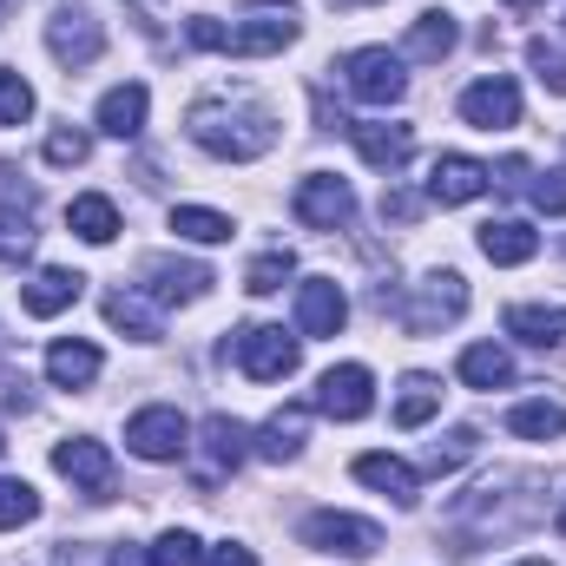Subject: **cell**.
Segmentation results:
<instances>
[{
    "instance_id": "20",
    "label": "cell",
    "mask_w": 566,
    "mask_h": 566,
    "mask_svg": "<svg viewBox=\"0 0 566 566\" xmlns=\"http://www.w3.org/2000/svg\"><path fill=\"white\" fill-rule=\"evenodd\" d=\"M80 290H86L80 271H33L27 290H20V303H27V316H60V310L80 303Z\"/></svg>"
},
{
    "instance_id": "2",
    "label": "cell",
    "mask_w": 566,
    "mask_h": 566,
    "mask_svg": "<svg viewBox=\"0 0 566 566\" xmlns=\"http://www.w3.org/2000/svg\"><path fill=\"white\" fill-rule=\"evenodd\" d=\"M382 310H396V323H402L409 336H434L441 323H454V316L468 310V283L454 277V271H434V277H422L409 296H396V303H382Z\"/></svg>"
},
{
    "instance_id": "49",
    "label": "cell",
    "mask_w": 566,
    "mask_h": 566,
    "mask_svg": "<svg viewBox=\"0 0 566 566\" xmlns=\"http://www.w3.org/2000/svg\"><path fill=\"white\" fill-rule=\"evenodd\" d=\"M521 566H547V560H521Z\"/></svg>"
},
{
    "instance_id": "47",
    "label": "cell",
    "mask_w": 566,
    "mask_h": 566,
    "mask_svg": "<svg viewBox=\"0 0 566 566\" xmlns=\"http://www.w3.org/2000/svg\"><path fill=\"white\" fill-rule=\"evenodd\" d=\"M554 527H560V534H566V507H560V514H554Z\"/></svg>"
},
{
    "instance_id": "5",
    "label": "cell",
    "mask_w": 566,
    "mask_h": 566,
    "mask_svg": "<svg viewBox=\"0 0 566 566\" xmlns=\"http://www.w3.org/2000/svg\"><path fill=\"white\" fill-rule=\"evenodd\" d=\"M303 547L310 554H343V560H369L382 547V527L376 521H356V514H310L303 521Z\"/></svg>"
},
{
    "instance_id": "11",
    "label": "cell",
    "mask_w": 566,
    "mask_h": 566,
    "mask_svg": "<svg viewBox=\"0 0 566 566\" xmlns=\"http://www.w3.org/2000/svg\"><path fill=\"white\" fill-rule=\"evenodd\" d=\"M461 119L481 126V133H514V126H521V86H514L507 73L474 80V86L461 93Z\"/></svg>"
},
{
    "instance_id": "9",
    "label": "cell",
    "mask_w": 566,
    "mask_h": 566,
    "mask_svg": "<svg viewBox=\"0 0 566 566\" xmlns=\"http://www.w3.org/2000/svg\"><path fill=\"white\" fill-rule=\"evenodd\" d=\"M296 7H251L238 27H231V40H224V53H238V60H264V53H283L290 40H296Z\"/></svg>"
},
{
    "instance_id": "14",
    "label": "cell",
    "mask_w": 566,
    "mask_h": 566,
    "mask_svg": "<svg viewBox=\"0 0 566 566\" xmlns=\"http://www.w3.org/2000/svg\"><path fill=\"white\" fill-rule=\"evenodd\" d=\"M343 323H349V296H343V283L336 277L296 283V329H303V336H336Z\"/></svg>"
},
{
    "instance_id": "12",
    "label": "cell",
    "mask_w": 566,
    "mask_h": 566,
    "mask_svg": "<svg viewBox=\"0 0 566 566\" xmlns=\"http://www.w3.org/2000/svg\"><path fill=\"white\" fill-rule=\"evenodd\" d=\"M488 185H494V171H488L481 158H468V151H441V158L428 165V198H434V205H474Z\"/></svg>"
},
{
    "instance_id": "46",
    "label": "cell",
    "mask_w": 566,
    "mask_h": 566,
    "mask_svg": "<svg viewBox=\"0 0 566 566\" xmlns=\"http://www.w3.org/2000/svg\"><path fill=\"white\" fill-rule=\"evenodd\" d=\"M507 13H534V7H547V0H501Z\"/></svg>"
},
{
    "instance_id": "22",
    "label": "cell",
    "mask_w": 566,
    "mask_h": 566,
    "mask_svg": "<svg viewBox=\"0 0 566 566\" xmlns=\"http://www.w3.org/2000/svg\"><path fill=\"white\" fill-rule=\"evenodd\" d=\"M46 376H53L60 389H86V382H99V349L80 343V336H60V343L46 349Z\"/></svg>"
},
{
    "instance_id": "1",
    "label": "cell",
    "mask_w": 566,
    "mask_h": 566,
    "mask_svg": "<svg viewBox=\"0 0 566 566\" xmlns=\"http://www.w3.org/2000/svg\"><path fill=\"white\" fill-rule=\"evenodd\" d=\"M185 133L198 151H211V158H224V165H251V158H264L271 145H277V119L258 106V99H198L191 113H185Z\"/></svg>"
},
{
    "instance_id": "23",
    "label": "cell",
    "mask_w": 566,
    "mask_h": 566,
    "mask_svg": "<svg viewBox=\"0 0 566 566\" xmlns=\"http://www.w3.org/2000/svg\"><path fill=\"white\" fill-rule=\"evenodd\" d=\"M534 251H541V231H527L521 218L481 224V258H488V264H527Z\"/></svg>"
},
{
    "instance_id": "27",
    "label": "cell",
    "mask_w": 566,
    "mask_h": 566,
    "mask_svg": "<svg viewBox=\"0 0 566 566\" xmlns=\"http://www.w3.org/2000/svg\"><path fill=\"white\" fill-rule=\"evenodd\" d=\"M461 382L468 389H507L514 382V356L501 343H474V349H461Z\"/></svg>"
},
{
    "instance_id": "41",
    "label": "cell",
    "mask_w": 566,
    "mask_h": 566,
    "mask_svg": "<svg viewBox=\"0 0 566 566\" xmlns=\"http://www.w3.org/2000/svg\"><path fill=\"white\" fill-rule=\"evenodd\" d=\"M205 566H258V554L238 547V541H224V547H205Z\"/></svg>"
},
{
    "instance_id": "43",
    "label": "cell",
    "mask_w": 566,
    "mask_h": 566,
    "mask_svg": "<svg viewBox=\"0 0 566 566\" xmlns=\"http://www.w3.org/2000/svg\"><path fill=\"white\" fill-rule=\"evenodd\" d=\"M416 211H422V198H409V191H389V198H382V218H402V224H409Z\"/></svg>"
},
{
    "instance_id": "34",
    "label": "cell",
    "mask_w": 566,
    "mask_h": 566,
    "mask_svg": "<svg viewBox=\"0 0 566 566\" xmlns=\"http://www.w3.org/2000/svg\"><path fill=\"white\" fill-rule=\"evenodd\" d=\"M27 119H33V86L13 66H0V126H27Z\"/></svg>"
},
{
    "instance_id": "25",
    "label": "cell",
    "mask_w": 566,
    "mask_h": 566,
    "mask_svg": "<svg viewBox=\"0 0 566 566\" xmlns=\"http://www.w3.org/2000/svg\"><path fill=\"white\" fill-rule=\"evenodd\" d=\"M66 224H73V238H86V244H113V238H119V205L99 198V191H86V198L66 205Z\"/></svg>"
},
{
    "instance_id": "36",
    "label": "cell",
    "mask_w": 566,
    "mask_h": 566,
    "mask_svg": "<svg viewBox=\"0 0 566 566\" xmlns=\"http://www.w3.org/2000/svg\"><path fill=\"white\" fill-rule=\"evenodd\" d=\"M151 566H205V541H198V534H185V527H171V534H158Z\"/></svg>"
},
{
    "instance_id": "21",
    "label": "cell",
    "mask_w": 566,
    "mask_h": 566,
    "mask_svg": "<svg viewBox=\"0 0 566 566\" xmlns=\"http://www.w3.org/2000/svg\"><path fill=\"white\" fill-rule=\"evenodd\" d=\"M454 40H461V27H454V13H441V7H428L422 20L409 27V40H402V60H422V66H434V60H448V53H454Z\"/></svg>"
},
{
    "instance_id": "44",
    "label": "cell",
    "mask_w": 566,
    "mask_h": 566,
    "mask_svg": "<svg viewBox=\"0 0 566 566\" xmlns=\"http://www.w3.org/2000/svg\"><path fill=\"white\" fill-rule=\"evenodd\" d=\"M106 566H151V554H139V547H126V541H119V547H113V560Z\"/></svg>"
},
{
    "instance_id": "15",
    "label": "cell",
    "mask_w": 566,
    "mask_h": 566,
    "mask_svg": "<svg viewBox=\"0 0 566 566\" xmlns=\"http://www.w3.org/2000/svg\"><path fill=\"white\" fill-rule=\"evenodd\" d=\"M198 434H205V468H198V488H218V481H224V474L251 454V428L231 422V416H211Z\"/></svg>"
},
{
    "instance_id": "37",
    "label": "cell",
    "mask_w": 566,
    "mask_h": 566,
    "mask_svg": "<svg viewBox=\"0 0 566 566\" xmlns=\"http://www.w3.org/2000/svg\"><path fill=\"white\" fill-rule=\"evenodd\" d=\"M33 514H40V494H33L27 481H0V534H7V527H27Z\"/></svg>"
},
{
    "instance_id": "24",
    "label": "cell",
    "mask_w": 566,
    "mask_h": 566,
    "mask_svg": "<svg viewBox=\"0 0 566 566\" xmlns=\"http://www.w3.org/2000/svg\"><path fill=\"white\" fill-rule=\"evenodd\" d=\"M303 441H310V409H277L271 422L258 428V454L264 461H296Z\"/></svg>"
},
{
    "instance_id": "26",
    "label": "cell",
    "mask_w": 566,
    "mask_h": 566,
    "mask_svg": "<svg viewBox=\"0 0 566 566\" xmlns=\"http://www.w3.org/2000/svg\"><path fill=\"white\" fill-rule=\"evenodd\" d=\"M560 329H566V316L554 303H514V310H507V336H521L527 349H554Z\"/></svg>"
},
{
    "instance_id": "30",
    "label": "cell",
    "mask_w": 566,
    "mask_h": 566,
    "mask_svg": "<svg viewBox=\"0 0 566 566\" xmlns=\"http://www.w3.org/2000/svg\"><path fill=\"white\" fill-rule=\"evenodd\" d=\"M434 409H441V382L434 376H409L402 396H396V428H422Z\"/></svg>"
},
{
    "instance_id": "33",
    "label": "cell",
    "mask_w": 566,
    "mask_h": 566,
    "mask_svg": "<svg viewBox=\"0 0 566 566\" xmlns=\"http://www.w3.org/2000/svg\"><path fill=\"white\" fill-rule=\"evenodd\" d=\"M290 277H296V258H290V251H264V258L244 271V290H251V296H271V290H283Z\"/></svg>"
},
{
    "instance_id": "42",
    "label": "cell",
    "mask_w": 566,
    "mask_h": 566,
    "mask_svg": "<svg viewBox=\"0 0 566 566\" xmlns=\"http://www.w3.org/2000/svg\"><path fill=\"white\" fill-rule=\"evenodd\" d=\"M527 178H534V171H527V158H507V165L494 171V185H501V191H527Z\"/></svg>"
},
{
    "instance_id": "4",
    "label": "cell",
    "mask_w": 566,
    "mask_h": 566,
    "mask_svg": "<svg viewBox=\"0 0 566 566\" xmlns=\"http://www.w3.org/2000/svg\"><path fill=\"white\" fill-rule=\"evenodd\" d=\"M343 80H349V93H356L363 106H396V99L409 93L402 53H389V46H356V53L343 60Z\"/></svg>"
},
{
    "instance_id": "13",
    "label": "cell",
    "mask_w": 566,
    "mask_h": 566,
    "mask_svg": "<svg viewBox=\"0 0 566 566\" xmlns=\"http://www.w3.org/2000/svg\"><path fill=\"white\" fill-rule=\"evenodd\" d=\"M53 468H60L73 488H86L93 501H106V494H113V454H106V441L73 434V441H60V448H53Z\"/></svg>"
},
{
    "instance_id": "51",
    "label": "cell",
    "mask_w": 566,
    "mask_h": 566,
    "mask_svg": "<svg viewBox=\"0 0 566 566\" xmlns=\"http://www.w3.org/2000/svg\"><path fill=\"white\" fill-rule=\"evenodd\" d=\"M0 454H7V441H0Z\"/></svg>"
},
{
    "instance_id": "35",
    "label": "cell",
    "mask_w": 566,
    "mask_h": 566,
    "mask_svg": "<svg viewBox=\"0 0 566 566\" xmlns=\"http://www.w3.org/2000/svg\"><path fill=\"white\" fill-rule=\"evenodd\" d=\"M527 66H534V80H541L547 93L566 99V53L554 46V40H527Z\"/></svg>"
},
{
    "instance_id": "10",
    "label": "cell",
    "mask_w": 566,
    "mask_h": 566,
    "mask_svg": "<svg viewBox=\"0 0 566 566\" xmlns=\"http://www.w3.org/2000/svg\"><path fill=\"white\" fill-rule=\"evenodd\" d=\"M126 448L139 454V461H178L185 448H191V422L178 416V409H139L133 422H126Z\"/></svg>"
},
{
    "instance_id": "8",
    "label": "cell",
    "mask_w": 566,
    "mask_h": 566,
    "mask_svg": "<svg viewBox=\"0 0 566 566\" xmlns=\"http://www.w3.org/2000/svg\"><path fill=\"white\" fill-rule=\"evenodd\" d=\"M316 409H323L329 422H363V416L376 409V376H369L363 363H336V369H323V382H316Z\"/></svg>"
},
{
    "instance_id": "50",
    "label": "cell",
    "mask_w": 566,
    "mask_h": 566,
    "mask_svg": "<svg viewBox=\"0 0 566 566\" xmlns=\"http://www.w3.org/2000/svg\"><path fill=\"white\" fill-rule=\"evenodd\" d=\"M0 13H7V0H0Z\"/></svg>"
},
{
    "instance_id": "17",
    "label": "cell",
    "mask_w": 566,
    "mask_h": 566,
    "mask_svg": "<svg viewBox=\"0 0 566 566\" xmlns=\"http://www.w3.org/2000/svg\"><path fill=\"white\" fill-rule=\"evenodd\" d=\"M363 488H376V494H389L396 507H416V494H422V481H416V468L409 461H396V454H356V468H349Z\"/></svg>"
},
{
    "instance_id": "7",
    "label": "cell",
    "mask_w": 566,
    "mask_h": 566,
    "mask_svg": "<svg viewBox=\"0 0 566 566\" xmlns=\"http://www.w3.org/2000/svg\"><path fill=\"white\" fill-rule=\"evenodd\" d=\"M290 211H296L310 231H343V224L356 218V191H349L343 178H329V171H310V178L296 185Z\"/></svg>"
},
{
    "instance_id": "28",
    "label": "cell",
    "mask_w": 566,
    "mask_h": 566,
    "mask_svg": "<svg viewBox=\"0 0 566 566\" xmlns=\"http://www.w3.org/2000/svg\"><path fill=\"white\" fill-rule=\"evenodd\" d=\"M106 323H113V329H126V336H139V343H158V336H165L158 310L145 303L139 290H113V296H106Z\"/></svg>"
},
{
    "instance_id": "39",
    "label": "cell",
    "mask_w": 566,
    "mask_h": 566,
    "mask_svg": "<svg viewBox=\"0 0 566 566\" xmlns=\"http://www.w3.org/2000/svg\"><path fill=\"white\" fill-rule=\"evenodd\" d=\"M527 191H534V205H541L547 218H566V165H554V171H541V178H534Z\"/></svg>"
},
{
    "instance_id": "3",
    "label": "cell",
    "mask_w": 566,
    "mask_h": 566,
    "mask_svg": "<svg viewBox=\"0 0 566 566\" xmlns=\"http://www.w3.org/2000/svg\"><path fill=\"white\" fill-rule=\"evenodd\" d=\"M231 356H238V369L251 382H283L303 363V336H283L277 323H251V329L231 336Z\"/></svg>"
},
{
    "instance_id": "32",
    "label": "cell",
    "mask_w": 566,
    "mask_h": 566,
    "mask_svg": "<svg viewBox=\"0 0 566 566\" xmlns=\"http://www.w3.org/2000/svg\"><path fill=\"white\" fill-rule=\"evenodd\" d=\"M474 448H481V434H474V428H448V434L428 448V474H454L461 461H474Z\"/></svg>"
},
{
    "instance_id": "29",
    "label": "cell",
    "mask_w": 566,
    "mask_h": 566,
    "mask_svg": "<svg viewBox=\"0 0 566 566\" xmlns=\"http://www.w3.org/2000/svg\"><path fill=\"white\" fill-rule=\"evenodd\" d=\"M507 434H521V441H554V434H566V409L560 402H514V409H507Z\"/></svg>"
},
{
    "instance_id": "16",
    "label": "cell",
    "mask_w": 566,
    "mask_h": 566,
    "mask_svg": "<svg viewBox=\"0 0 566 566\" xmlns=\"http://www.w3.org/2000/svg\"><path fill=\"white\" fill-rule=\"evenodd\" d=\"M349 139L363 151V165H376V171H402L409 151H416V133L409 126H389V119H363V126H349Z\"/></svg>"
},
{
    "instance_id": "45",
    "label": "cell",
    "mask_w": 566,
    "mask_h": 566,
    "mask_svg": "<svg viewBox=\"0 0 566 566\" xmlns=\"http://www.w3.org/2000/svg\"><path fill=\"white\" fill-rule=\"evenodd\" d=\"M53 566H86V547H53Z\"/></svg>"
},
{
    "instance_id": "40",
    "label": "cell",
    "mask_w": 566,
    "mask_h": 566,
    "mask_svg": "<svg viewBox=\"0 0 566 566\" xmlns=\"http://www.w3.org/2000/svg\"><path fill=\"white\" fill-rule=\"evenodd\" d=\"M185 40H191V46H205V53H224V40H231V27H218L211 13H198V20L185 27Z\"/></svg>"
},
{
    "instance_id": "31",
    "label": "cell",
    "mask_w": 566,
    "mask_h": 566,
    "mask_svg": "<svg viewBox=\"0 0 566 566\" xmlns=\"http://www.w3.org/2000/svg\"><path fill=\"white\" fill-rule=\"evenodd\" d=\"M171 231L191 238V244H224L231 238V218L224 211H205V205H178L171 211Z\"/></svg>"
},
{
    "instance_id": "19",
    "label": "cell",
    "mask_w": 566,
    "mask_h": 566,
    "mask_svg": "<svg viewBox=\"0 0 566 566\" xmlns=\"http://www.w3.org/2000/svg\"><path fill=\"white\" fill-rule=\"evenodd\" d=\"M145 113H151V93H145L139 80H133V86H113V93L99 99V133H106V139H139Z\"/></svg>"
},
{
    "instance_id": "48",
    "label": "cell",
    "mask_w": 566,
    "mask_h": 566,
    "mask_svg": "<svg viewBox=\"0 0 566 566\" xmlns=\"http://www.w3.org/2000/svg\"><path fill=\"white\" fill-rule=\"evenodd\" d=\"M336 7H369V0H336Z\"/></svg>"
},
{
    "instance_id": "6",
    "label": "cell",
    "mask_w": 566,
    "mask_h": 566,
    "mask_svg": "<svg viewBox=\"0 0 566 566\" xmlns=\"http://www.w3.org/2000/svg\"><path fill=\"white\" fill-rule=\"evenodd\" d=\"M46 53H53L66 73H80V66H93V60L106 53V27H99L86 7H60V13L46 20Z\"/></svg>"
},
{
    "instance_id": "18",
    "label": "cell",
    "mask_w": 566,
    "mask_h": 566,
    "mask_svg": "<svg viewBox=\"0 0 566 566\" xmlns=\"http://www.w3.org/2000/svg\"><path fill=\"white\" fill-rule=\"evenodd\" d=\"M211 283L218 277H211L205 264H171V258H151V264H145V290H151L158 303H198Z\"/></svg>"
},
{
    "instance_id": "38",
    "label": "cell",
    "mask_w": 566,
    "mask_h": 566,
    "mask_svg": "<svg viewBox=\"0 0 566 566\" xmlns=\"http://www.w3.org/2000/svg\"><path fill=\"white\" fill-rule=\"evenodd\" d=\"M86 151H93V133H80V126L46 133V165H86Z\"/></svg>"
}]
</instances>
